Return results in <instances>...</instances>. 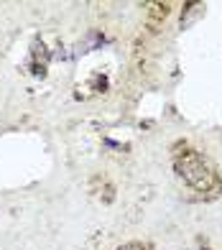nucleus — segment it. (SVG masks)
<instances>
[{
    "instance_id": "1",
    "label": "nucleus",
    "mask_w": 222,
    "mask_h": 250,
    "mask_svg": "<svg viewBox=\"0 0 222 250\" xmlns=\"http://www.w3.org/2000/svg\"><path fill=\"white\" fill-rule=\"evenodd\" d=\"M174 168L194 191H217L222 187L215 166L197 151H184L182 156H176Z\"/></svg>"
},
{
    "instance_id": "2",
    "label": "nucleus",
    "mask_w": 222,
    "mask_h": 250,
    "mask_svg": "<svg viewBox=\"0 0 222 250\" xmlns=\"http://www.w3.org/2000/svg\"><path fill=\"white\" fill-rule=\"evenodd\" d=\"M118 250H146L141 243H128V245H123V248H118Z\"/></svg>"
}]
</instances>
